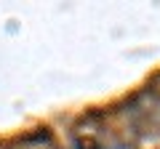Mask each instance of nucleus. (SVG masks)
<instances>
[{"label": "nucleus", "instance_id": "nucleus-1", "mask_svg": "<svg viewBox=\"0 0 160 149\" xmlns=\"http://www.w3.org/2000/svg\"><path fill=\"white\" fill-rule=\"evenodd\" d=\"M72 147L75 149H104V141L93 131H75L72 133Z\"/></svg>", "mask_w": 160, "mask_h": 149}]
</instances>
